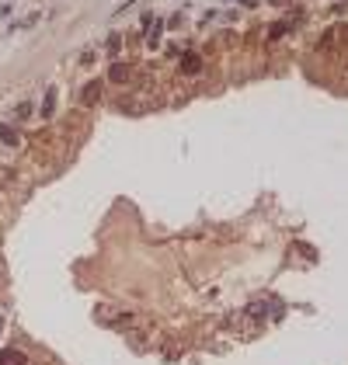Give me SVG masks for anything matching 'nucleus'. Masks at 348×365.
<instances>
[{
	"mask_svg": "<svg viewBox=\"0 0 348 365\" xmlns=\"http://www.w3.org/2000/svg\"><path fill=\"white\" fill-rule=\"evenodd\" d=\"M0 365H28V355L21 348H4L0 352Z\"/></svg>",
	"mask_w": 348,
	"mask_h": 365,
	"instance_id": "f257e3e1",
	"label": "nucleus"
},
{
	"mask_svg": "<svg viewBox=\"0 0 348 365\" xmlns=\"http://www.w3.org/2000/svg\"><path fill=\"white\" fill-rule=\"evenodd\" d=\"M199 66H202V60H199L195 52H185V56H181V70L185 73H199Z\"/></svg>",
	"mask_w": 348,
	"mask_h": 365,
	"instance_id": "f03ea898",
	"label": "nucleus"
},
{
	"mask_svg": "<svg viewBox=\"0 0 348 365\" xmlns=\"http://www.w3.org/2000/svg\"><path fill=\"white\" fill-rule=\"evenodd\" d=\"M98 94H101V87H98V80H91V84L84 87V94H80V98H84V104H94V98H98Z\"/></svg>",
	"mask_w": 348,
	"mask_h": 365,
	"instance_id": "7ed1b4c3",
	"label": "nucleus"
},
{
	"mask_svg": "<svg viewBox=\"0 0 348 365\" xmlns=\"http://www.w3.org/2000/svg\"><path fill=\"white\" fill-rule=\"evenodd\" d=\"M0 143L14 146V143H18V129H11V126H0Z\"/></svg>",
	"mask_w": 348,
	"mask_h": 365,
	"instance_id": "20e7f679",
	"label": "nucleus"
},
{
	"mask_svg": "<svg viewBox=\"0 0 348 365\" xmlns=\"http://www.w3.org/2000/svg\"><path fill=\"white\" fill-rule=\"evenodd\" d=\"M112 80H115V84H122V80H129V66H122V63H115V66H112Z\"/></svg>",
	"mask_w": 348,
	"mask_h": 365,
	"instance_id": "39448f33",
	"label": "nucleus"
},
{
	"mask_svg": "<svg viewBox=\"0 0 348 365\" xmlns=\"http://www.w3.org/2000/svg\"><path fill=\"white\" fill-rule=\"evenodd\" d=\"M0 330H4V320H0Z\"/></svg>",
	"mask_w": 348,
	"mask_h": 365,
	"instance_id": "423d86ee",
	"label": "nucleus"
}]
</instances>
